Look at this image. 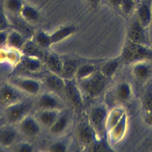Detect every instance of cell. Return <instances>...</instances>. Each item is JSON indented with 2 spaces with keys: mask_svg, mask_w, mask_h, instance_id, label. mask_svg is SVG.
I'll return each mask as SVG.
<instances>
[{
  "mask_svg": "<svg viewBox=\"0 0 152 152\" xmlns=\"http://www.w3.org/2000/svg\"><path fill=\"white\" fill-rule=\"evenodd\" d=\"M20 14L24 19L30 23L36 21L39 18V14L38 11L28 5H23Z\"/></svg>",
  "mask_w": 152,
  "mask_h": 152,
  "instance_id": "26",
  "label": "cell"
},
{
  "mask_svg": "<svg viewBox=\"0 0 152 152\" xmlns=\"http://www.w3.org/2000/svg\"><path fill=\"white\" fill-rule=\"evenodd\" d=\"M5 150L3 148V147H2L1 145H0V151H5Z\"/></svg>",
  "mask_w": 152,
  "mask_h": 152,
  "instance_id": "35",
  "label": "cell"
},
{
  "mask_svg": "<svg viewBox=\"0 0 152 152\" xmlns=\"http://www.w3.org/2000/svg\"><path fill=\"white\" fill-rule=\"evenodd\" d=\"M108 1L112 5H113L114 6L120 5L121 1H122V0H108Z\"/></svg>",
  "mask_w": 152,
  "mask_h": 152,
  "instance_id": "34",
  "label": "cell"
},
{
  "mask_svg": "<svg viewBox=\"0 0 152 152\" xmlns=\"http://www.w3.org/2000/svg\"><path fill=\"white\" fill-rule=\"evenodd\" d=\"M104 118V110L101 107L94 108L90 114V122L92 127L99 129Z\"/></svg>",
  "mask_w": 152,
  "mask_h": 152,
  "instance_id": "25",
  "label": "cell"
},
{
  "mask_svg": "<svg viewBox=\"0 0 152 152\" xmlns=\"http://www.w3.org/2000/svg\"><path fill=\"white\" fill-rule=\"evenodd\" d=\"M22 56L20 51L7 47L0 49V62H7L13 66L20 61Z\"/></svg>",
  "mask_w": 152,
  "mask_h": 152,
  "instance_id": "19",
  "label": "cell"
},
{
  "mask_svg": "<svg viewBox=\"0 0 152 152\" xmlns=\"http://www.w3.org/2000/svg\"><path fill=\"white\" fill-rule=\"evenodd\" d=\"M6 13L11 29L19 32L27 40L33 39L36 31L32 23L24 19L20 14Z\"/></svg>",
  "mask_w": 152,
  "mask_h": 152,
  "instance_id": "6",
  "label": "cell"
},
{
  "mask_svg": "<svg viewBox=\"0 0 152 152\" xmlns=\"http://www.w3.org/2000/svg\"><path fill=\"white\" fill-rule=\"evenodd\" d=\"M36 103L39 109H52L63 111L65 108L64 99L50 91L39 94Z\"/></svg>",
  "mask_w": 152,
  "mask_h": 152,
  "instance_id": "7",
  "label": "cell"
},
{
  "mask_svg": "<svg viewBox=\"0 0 152 152\" xmlns=\"http://www.w3.org/2000/svg\"><path fill=\"white\" fill-rule=\"evenodd\" d=\"M35 150L33 145L29 142H20L17 144L15 151L18 152H31Z\"/></svg>",
  "mask_w": 152,
  "mask_h": 152,
  "instance_id": "31",
  "label": "cell"
},
{
  "mask_svg": "<svg viewBox=\"0 0 152 152\" xmlns=\"http://www.w3.org/2000/svg\"><path fill=\"white\" fill-rule=\"evenodd\" d=\"M9 31L8 30L0 31V48L6 46Z\"/></svg>",
  "mask_w": 152,
  "mask_h": 152,
  "instance_id": "33",
  "label": "cell"
},
{
  "mask_svg": "<svg viewBox=\"0 0 152 152\" xmlns=\"http://www.w3.org/2000/svg\"><path fill=\"white\" fill-rule=\"evenodd\" d=\"M77 137L82 144L85 145L91 144L94 139V133L92 128L86 124H81L77 131Z\"/></svg>",
  "mask_w": 152,
  "mask_h": 152,
  "instance_id": "23",
  "label": "cell"
},
{
  "mask_svg": "<svg viewBox=\"0 0 152 152\" xmlns=\"http://www.w3.org/2000/svg\"><path fill=\"white\" fill-rule=\"evenodd\" d=\"M10 24L4 5L0 4V31L8 30Z\"/></svg>",
  "mask_w": 152,
  "mask_h": 152,
  "instance_id": "29",
  "label": "cell"
},
{
  "mask_svg": "<svg viewBox=\"0 0 152 152\" xmlns=\"http://www.w3.org/2000/svg\"><path fill=\"white\" fill-rule=\"evenodd\" d=\"M151 52L139 43L132 42L129 43L123 52V58L126 61H135L150 57Z\"/></svg>",
  "mask_w": 152,
  "mask_h": 152,
  "instance_id": "9",
  "label": "cell"
},
{
  "mask_svg": "<svg viewBox=\"0 0 152 152\" xmlns=\"http://www.w3.org/2000/svg\"><path fill=\"white\" fill-rule=\"evenodd\" d=\"M23 6L21 0H7L5 11L11 14H20Z\"/></svg>",
  "mask_w": 152,
  "mask_h": 152,
  "instance_id": "28",
  "label": "cell"
},
{
  "mask_svg": "<svg viewBox=\"0 0 152 152\" xmlns=\"http://www.w3.org/2000/svg\"><path fill=\"white\" fill-rule=\"evenodd\" d=\"M79 65L72 58L63 59V68L61 76L64 80L75 79L77 69Z\"/></svg>",
  "mask_w": 152,
  "mask_h": 152,
  "instance_id": "20",
  "label": "cell"
},
{
  "mask_svg": "<svg viewBox=\"0 0 152 152\" xmlns=\"http://www.w3.org/2000/svg\"><path fill=\"white\" fill-rule=\"evenodd\" d=\"M32 40L39 47L46 50H48V49L52 46L50 34H48L44 31L36 32Z\"/></svg>",
  "mask_w": 152,
  "mask_h": 152,
  "instance_id": "24",
  "label": "cell"
},
{
  "mask_svg": "<svg viewBox=\"0 0 152 152\" xmlns=\"http://www.w3.org/2000/svg\"><path fill=\"white\" fill-rule=\"evenodd\" d=\"M8 81L29 96L40 94L43 86L40 80L26 75H14L9 79Z\"/></svg>",
  "mask_w": 152,
  "mask_h": 152,
  "instance_id": "3",
  "label": "cell"
},
{
  "mask_svg": "<svg viewBox=\"0 0 152 152\" xmlns=\"http://www.w3.org/2000/svg\"><path fill=\"white\" fill-rule=\"evenodd\" d=\"M129 36L133 42L137 43H142L145 40V34L143 26L139 21L134 22L129 30Z\"/></svg>",
  "mask_w": 152,
  "mask_h": 152,
  "instance_id": "22",
  "label": "cell"
},
{
  "mask_svg": "<svg viewBox=\"0 0 152 152\" xmlns=\"http://www.w3.org/2000/svg\"><path fill=\"white\" fill-rule=\"evenodd\" d=\"M61 112L52 109H39L34 116L42 127L49 129L58 118Z\"/></svg>",
  "mask_w": 152,
  "mask_h": 152,
  "instance_id": "13",
  "label": "cell"
},
{
  "mask_svg": "<svg viewBox=\"0 0 152 152\" xmlns=\"http://www.w3.org/2000/svg\"><path fill=\"white\" fill-rule=\"evenodd\" d=\"M89 1H91V2H95V1H97V0H89Z\"/></svg>",
  "mask_w": 152,
  "mask_h": 152,
  "instance_id": "37",
  "label": "cell"
},
{
  "mask_svg": "<svg viewBox=\"0 0 152 152\" xmlns=\"http://www.w3.org/2000/svg\"><path fill=\"white\" fill-rule=\"evenodd\" d=\"M94 72L95 67L92 65L89 64L79 65L77 69L75 79L77 81H79L88 77Z\"/></svg>",
  "mask_w": 152,
  "mask_h": 152,
  "instance_id": "27",
  "label": "cell"
},
{
  "mask_svg": "<svg viewBox=\"0 0 152 152\" xmlns=\"http://www.w3.org/2000/svg\"><path fill=\"white\" fill-rule=\"evenodd\" d=\"M17 128L20 134L26 137L32 138L41 132L42 126L34 115L29 114L18 123Z\"/></svg>",
  "mask_w": 152,
  "mask_h": 152,
  "instance_id": "8",
  "label": "cell"
},
{
  "mask_svg": "<svg viewBox=\"0 0 152 152\" xmlns=\"http://www.w3.org/2000/svg\"><path fill=\"white\" fill-rule=\"evenodd\" d=\"M64 96L73 106L79 107L81 106L83 96L75 79L65 80Z\"/></svg>",
  "mask_w": 152,
  "mask_h": 152,
  "instance_id": "11",
  "label": "cell"
},
{
  "mask_svg": "<svg viewBox=\"0 0 152 152\" xmlns=\"http://www.w3.org/2000/svg\"><path fill=\"white\" fill-rule=\"evenodd\" d=\"M28 96L8 81L0 87V107L3 109Z\"/></svg>",
  "mask_w": 152,
  "mask_h": 152,
  "instance_id": "4",
  "label": "cell"
},
{
  "mask_svg": "<svg viewBox=\"0 0 152 152\" xmlns=\"http://www.w3.org/2000/svg\"><path fill=\"white\" fill-rule=\"evenodd\" d=\"M2 117V113H1V110H0V121H1Z\"/></svg>",
  "mask_w": 152,
  "mask_h": 152,
  "instance_id": "36",
  "label": "cell"
},
{
  "mask_svg": "<svg viewBox=\"0 0 152 152\" xmlns=\"http://www.w3.org/2000/svg\"><path fill=\"white\" fill-rule=\"evenodd\" d=\"M44 84L48 91L57 94L63 99L65 98V80L61 75L48 72L44 77Z\"/></svg>",
  "mask_w": 152,
  "mask_h": 152,
  "instance_id": "12",
  "label": "cell"
},
{
  "mask_svg": "<svg viewBox=\"0 0 152 152\" xmlns=\"http://www.w3.org/2000/svg\"><path fill=\"white\" fill-rule=\"evenodd\" d=\"M50 151H57V152H64L68 150V147L64 141H60L54 142L49 147Z\"/></svg>",
  "mask_w": 152,
  "mask_h": 152,
  "instance_id": "30",
  "label": "cell"
},
{
  "mask_svg": "<svg viewBox=\"0 0 152 152\" xmlns=\"http://www.w3.org/2000/svg\"><path fill=\"white\" fill-rule=\"evenodd\" d=\"M44 62L41 59L22 55L18 64L14 66V75H25L40 72L43 68Z\"/></svg>",
  "mask_w": 152,
  "mask_h": 152,
  "instance_id": "5",
  "label": "cell"
},
{
  "mask_svg": "<svg viewBox=\"0 0 152 152\" xmlns=\"http://www.w3.org/2000/svg\"><path fill=\"white\" fill-rule=\"evenodd\" d=\"M32 102L27 98L4 108L3 114L8 124L16 125L26 115L32 107Z\"/></svg>",
  "mask_w": 152,
  "mask_h": 152,
  "instance_id": "1",
  "label": "cell"
},
{
  "mask_svg": "<svg viewBox=\"0 0 152 152\" xmlns=\"http://www.w3.org/2000/svg\"><path fill=\"white\" fill-rule=\"evenodd\" d=\"M120 5L122 6L123 11L125 13H129L133 10L134 3L132 0H122Z\"/></svg>",
  "mask_w": 152,
  "mask_h": 152,
  "instance_id": "32",
  "label": "cell"
},
{
  "mask_svg": "<svg viewBox=\"0 0 152 152\" xmlns=\"http://www.w3.org/2000/svg\"><path fill=\"white\" fill-rule=\"evenodd\" d=\"M44 63L48 72L61 75L63 68V59L57 53L53 52H48Z\"/></svg>",
  "mask_w": 152,
  "mask_h": 152,
  "instance_id": "14",
  "label": "cell"
},
{
  "mask_svg": "<svg viewBox=\"0 0 152 152\" xmlns=\"http://www.w3.org/2000/svg\"><path fill=\"white\" fill-rule=\"evenodd\" d=\"M76 31V28L73 25L62 26L50 34L51 45L58 43L70 37Z\"/></svg>",
  "mask_w": 152,
  "mask_h": 152,
  "instance_id": "16",
  "label": "cell"
},
{
  "mask_svg": "<svg viewBox=\"0 0 152 152\" xmlns=\"http://www.w3.org/2000/svg\"><path fill=\"white\" fill-rule=\"evenodd\" d=\"M70 123V119L67 113L61 112L58 118L49 128V132L55 135H59L66 131Z\"/></svg>",
  "mask_w": 152,
  "mask_h": 152,
  "instance_id": "18",
  "label": "cell"
},
{
  "mask_svg": "<svg viewBox=\"0 0 152 152\" xmlns=\"http://www.w3.org/2000/svg\"><path fill=\"white\" fill-rule=\"evenodd\" d=\"M20 132L14 125L7 124L0 126V145L5 150L15 144Z\"/></svg>",
  "mask_w": 152,
  "mask_h": 152,
  "instance_id": "10",
  "label": "cell"
},
{
  "mask_svg": "<svg viewBox=\"0 0 152 152\" xmlns=\"http://www.w3.org/2000/svg\"><path fill=\"white\" fill-rule=\"evenodd\" d=\"M77 82L82 96L92 98L98 96L103 91L105 86V78L103 74L94 72Z\"/></svg>",
  "mask_w": 152,
  "mask_h": 152,
  "instance_id": "2",
  "label": "cell"
},
{
  "mask_svg": "<svg viewBox=\"0 0 152 152\" xmlns=\"http://www.w3.org/2000/svg\"><path fill=\"white\" fill-rule=\"evenodd\" d=\"M27 39L19 32L11 29L9 31L6 46L21 51Z\"/></svg>",
  "mask_w": 152,
  "mask_h": 152,
  "instance_id": "17",
  "label": "cell"
},
{
  "mask_svg": "<svg viewBox=\"0 0 152 152\" xmlns=\"http://www.w3.org/2000/svg\"><path fill=\"white\" fill-rule=\"evenodd\" d=\"M138 17L139 23L143 27L147 26L148 24L151 17L150 1H144L141 4L138 10Z\"/></svg>",
  "mask_w": 152,
  "mask_h": 152,
  "instance_id": "21",
  "label": "cell"
},
{
  "mask_svg": "<svg viewBox=\"0 0 152 152\" xmlns=\"http://www.w3.org/2000/svg\"><path fill=\"white\" fill-rule=\"evenodd\" d=\"M22 55L38 58L44 62L47 55V50L39 47L32 39L27 40L21 50Z\"/></svg>",
  "mask_w": 152,
  "mask_h": 152,
  "instance_id": "15",
  "label": "cell"
}]
</instances>
